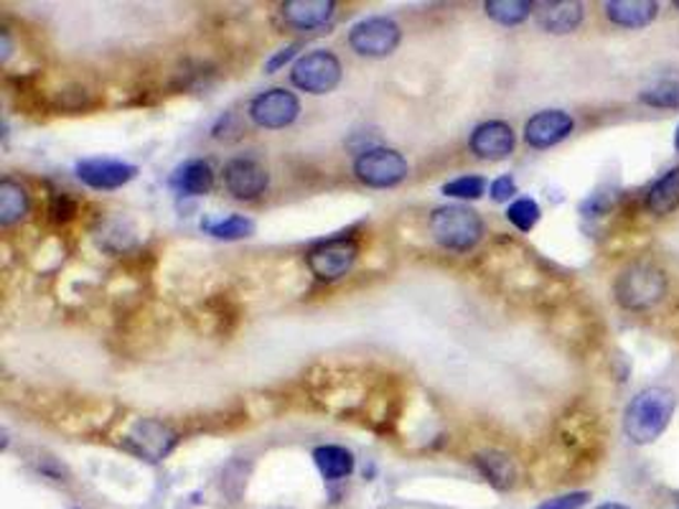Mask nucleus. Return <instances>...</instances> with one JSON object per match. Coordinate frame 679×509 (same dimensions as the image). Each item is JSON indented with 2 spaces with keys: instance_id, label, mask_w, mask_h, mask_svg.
<instances>
[{
  "instance_id": "obj_1",
  "label": "nucleus",
  "mask_w": 679,
  "mask_h": 509,
  "mask_svg": "<svg viewBox=\"0 0 679 509\" xmlns=\"http://www.w3.org/2000/svg\"><path fill=\"white\" fill-rule=\"evenodd\" d=\"M677 407V397L669 387H647L634 397L624 413V430L634 444L647 446L667 430Z\"/></svg>"
},
{
  "instance_id": "obj_2",
  "label": "nucleus",
  "mask_w": 679,
  "mask_h": 509,
  "mask_svg": "<svg viewBox=\"0 0 679 509\" xmlns=\"http://www.w3.org/2000/svg\"><path fill=\"white\" fill-rule=\"evenodd\" d=\"M430 235L440 248L453 250V252H469L477 248L483 222L477 211L463 207V204H448V207H438L430 215Z\"/></svg>"
},
{
  "instance_id": "obj_3",
  "label": "nucleus",
  "mask_w": 679,
  "mask_h": 509,
  "mask_svg": "<svg viewBox=\"0 0 679 509\" xmlns=\"http://www.w3.org/2000/svg\"><path fill=\"white\" fill-rule=\"evenodd\" d=\"M667 291V278L651 262H634L616 280V301L629 311H644L661 301Z\"/></svg>"
},
{
  "instance_id": "obj_4",
  "label": "nucleus",
  "mask_w": 679,
  "mask_h": 509,
  "mask_svg": "<svg viewBox=\"0 0 679 509\" xmlns=\"http://www.w3.org/2000/svg\"><path fill=\"white\" fill-rule=\"evenodd\" d=\"M291 82L309 95H326L342 82V62L326 49H316L293 64Z\"/></svg>"
},
{
  "instance_id": "obj_5",
  "label": "nucleus",
  "mask_w": 679,
  "mask_h": 509,
  "mask_svg": "<svg viewBox=\"0 0 679 509\" xmlns=\"http://www.w3.org/2000/svg\"><path fill=\"white\" fill-rule=\"evenodd\" d=\"M354 176L372 189H389L407 176V160L395 148H367L354 160Z\"/></svg>"
},
{
  "instance_id": "obj_6",
  "label": "nucleus",
  "mask_w": 679,
  "mask_h": 509,
  "mask_svg": "<svg viewBox=\"0 0 679 509\" xmlns=\"http://www.w3.org/2000/svg\"><path fill=\"white\" fill-rule=\"evenodd\" d=\"M400 39H403L400 25H397L393 19H382V15L354 23L349 31L352 51L369 59L389 56L397 46H400Z\"/></svg>"
},
{
  "instance_id": "obj_7",
  "label": "nucleus",
  "mask_w": 679,
  "mask_h": 509,
  "mask_svg": "<svg viewBox=\"0 0 679 509\" xmlns=\"http://www.w3.org/2000/svg\"><path fill=\"white\" fill-rule=\"evenodd\" d=\"M299 113H301L299 97L283 87L260 92V95L250 102L252 123L265 127V131H280V127H288L291 123H295Z\"/></svg>"
},
{
  "instance_id": "obj_8",
  "label": "nucleus",
  "mask_w": 679,
  "mask_h": 509,
  "mask_svg": "<svg viewBox=\"0 0 679 509\" xmlns=\"http://www.w3.org/2000/svg\"><path fill=\"white\" fill-rule=\"evenodd\" d=\"M176 440L178 436L171 426H166V423H160V420L146 418V420L135 423L133 430L127 433L125 446L130 448L135 456L156 464V461H164V458L174 451Z\"/></svg>"
},
{
  "instance_id": "obj_9",
  "label": "nucleus",
  "mask_w": 679,
  "mask_h": 509,
  "mask_svg": "<svg viewBox=\"0 0 679 509\" xmlns=\"http://www.w3.org/2000/svg\"><path fill=\"white\" fill-rule=\"evenodd\" d=\"M356 254H359V248H356L354 240H328L311 248V252L305 254V262H309V270L318 280H338L349 273Z\"/></svg>"
},
{
  "instance_id": "obj_10",
  "label": "nucleus",
  "mask_w": 679,
  "mask_h": 509,
  "mask_svg": "<svg viewBox=\"0 0 679 509\" xmlns=\"http://www.w3.org/2000/svg\"><path fill=\"white\" fill-rule=\"evenodd\" d=\"M268 184H270V176L260 160L240 156V158H232L224 166V186L234 199H240V201L258 199L260 194H265Z\"/></svg>"
},
{
  "instance_id": "obj_11",
  "label": "nucleus",
  "mask_w": 679,
  "mask_h": 509,
  "mask_svg": "<svg viewBox=\"0 0 679 509\" xmlns=\"http://www.w3.org/2000/svg\"><path fill=\"white\" fill-rule=\"evenodd\" d=\"M135 176H138V168L133 164H123V160L113 158H87L76 164V178L97 191L121 189L127 181H133Z\"/></svg>"
},
{
  "instance_id": "obj_12",
  "label": "nucleus",
  "mask_w": 679,
  "mask_h": 509,
  "mask_svg": "<svg viewBox=\"0 0 679 509\" xmlns=\"http://www.w3.org/2000/svg\"><path fill=\"white\" fill-rule=\"evenodd\" d=\"M573 117L563 110H542L524 125V141L532 148H553L573 133Z\"/></svg>"
},
{
  "instance_id": "obj_13",
  "label": "nucleus",
  "mask_w": 679,
  "mask_h": 509,
  "mask_svg": "<svg viewBox=\"0 0 679 509\" xmlns=\"http://www.w3.org/2000/svg\"><path fill=\"white\" fill-rule=\"evenodd\" d=\"M514 131L502 121L481 123L471 133V150L483 160H502L514 153Z\"/></svg>"
},
{
  "instance_id": "obj_14",
  "label": "nucleus",
  "mask_w": 679,
  "mask_h": 509,
  "mask_svg": "<svg viewBox=\"0 0 679 509\" xmlns=\"http://www.w3.org/2000/svg\"><path fill=\"white\" fill-rule=\"evenodd\" d=\"M283 13V21L291 25V29L299 31H313L326 25L336 13L334 0H288L280 8Z\"/></svg>"
},
{
  "instance_id": "obj_15",
  "label": "nucleus",
  "mask_w": 679,
  "mask_h": 509,
  "mask_svg": "<svg viewBox=\"0 0 679 509\" xmlns=\"http://www.w3.org/2000/svg\"><path fill=\"white\" fill-rule=\"evenodd\" d=\"M585 6L575 0H553V3L534 6V19L547 33H571L583 23Z\"/></svg>"
},
{
  "instance_id": "obj_16",
  "label": "nucleus",
  "mask_w": 679,
  "mask_h": 509,
  "mask_svg": "<svg viewBox=\"0 0 679 509\" xmlns=\"http://www.w3.org/2000/svg\"><path fill=\"white\" fill-rule=\"evenodd\" d=\"M606 15L610 23L624 29H644L659 15V3L651 0H610L606 3Z\"/></svg>"
},
{
  "instance_id": "obj_17",
  "label": "nucleus",
  "mask_w": 679,
  "mask_h": 509,
  "mask_svg": "<svg viewBox=\"0 0 679 509\" xmlns=\"http://www.w3.org/2000/svg\"><path fill=\"white\" fill-rule=\"evenodd\" d=\"M171 184L178 194H186V197H203L215 186V172H211L207 160L194 158L176 168Z\"/></svg>"
},
{
  "instance_id": "obj_18",
  "label": "nucleus",
  "mask_w": 679,
  "mask_h": 509,
  "mask_svg": "<svg viewBox=\"0 0 679 509\" xmlns=\"http://www.w3.org/2000/svg\"><path fill=\"white\" fill-rule=\"evenodd\" d=\"M679 207V166L669 172L651 186L647 194V209L657 217H667Z\"/></svg>"
},
{
  "instance_id": "obj_19",
  "label": "nucleus",
  "mask_w": 679,
  "mask_h": 509,
  "mask_svg": "<svg viewBox=\"0 0 679 509\" xmlns=\"http://www.w3.org/2000/svg\"><path fill=\"white\" fill-rule=\"evenodd\" d=\"M313 461L326 481H342L354 471V456L342 446H318L313 451Z\"/></svg>"
},
{
  "instance_id": "obj_20",
  "label": "nucleus",
  "mask_w": 679,
  "mask_h": 509,
  "mask_svg": "<svg viewBox=\"0 0 679 509\" xmlns=\"http://www.w3.org/2000/svg\"><path fill=\"white\" fill-rule=\"evenodd\" d=\"M473 464L479 466V471L487 477L497 489H509L516 479L514 461L502 451H483L473 456Z\"/></svg>"
},
{
  "instance_id": "obj_21",
  "label": "nucleus",
  "mask_w": 679,
  "mask_h": 509,
  "mask_svg": "<svg viewBox=\"0 0 679 509\" xmlns=\"http://www.w3.org/2000/svg\"><path fill=\"white\" fill-rule=\"evenodd\" d=\"M25 211H29V194H25L19 181L3 178V181H0V225L11 227L21 222Z\"/></svg>"
},
{
  "instance_id": "obj_22",
  "label": "nucleus",
  "mask_w": 679,
  "mask_h": 509,
  "mask_svg": "<svg viewBox=\"0 0 679 509\" xmlns=\"http://www.w3.org/2000/svg\"><path fill=\"white\" fill-rule=\"evenodd\" d=\"M483 8H487L489 19L502 25H520L534 11V6L527 3V0H489V3H483Z\"/></svg>"
},
{
  "instance_id": "obj_23",
  "label": "nucleus",
  "mask_w": 679,
  "mask_h": 509,
  "mask_svg": "<svg viewBox=\"0 0 679 509\" xmlns=\"http://www.w3.org/2000/svg\"><path fill=\"white\" fill-rule=\"evenodd\" d=\"M209 235H215L217 240H242V237H250L254 232V222L242 215H232L227 219H219V222L203 225Z\"/></svg>"
},
{
  "instance_id": "obj_24",
  "label": "nucleus",
  "mask_w": 679,
  "mask_h": 509,
  "mask_svg": "<svg viewBox=\"0 0 679 509\" xmlns=\"http://www.w3.org/2000/svg\"><path fill=\"white\" fill-rule=\"evenodd\" d=\"M639 100L649 107H665V110H679V80H665L655 84V87L644 90Z\"/></svg>"
},
{
  "instance_id": "obj_25",
  "label": "nucleus",
  "mask_w": 679,
  "mask_h": 509,
  "mask_svg": "<svg viewBox=\"0 0 679 509\" xmlns=\"http://www.w3.org/2000/svg\"><path fill=\"white\" fill-rule=\"evenodd\" d=\"M540 204L534 199H516L512 207L506 209V219L520 229V232H530V229L540 222Z\"/></svg>"
},
{
  "instance_id": "obj_26",
  "label": "nucleus",
  "mask_w": 679,
  "mask_h": 509,
  "mask_svg": "<svg viewBox=\"0 0 679 509\" xmlns=\"http://www.w3.org/2000/svg\"><path fill=\"white\" fill-rule=\"evenodd\" d=\"M483 191H487V181H483L481 176H461L443 186L446 197L456 199H479Z\"/></svg>"
},
{
  "instance_id": "obj_27",
  "label": "nucleus",
  "mask_w": 679,
  "mask_h": 509,
  "mask_svg": "<svg viewBox=\"0 0 679 509\" xmlns=\"http://www.w3.org/2000/svg\"><path fill=\"white\" fill-rule=\"evenodd\" d=\"M591 502V491H571V495H560L537 505L534 509H583Z\"/></svg>"
},
{
  "instance_id": "obj_28",
  "label": "nucleus",
  "mask_w": 679,
  "mask_h": 509,
  "mask_svg": "<svg viewBox=\"0 0 679 509\" xmlns=\"http://www.w3.org/2000/svg\"><path fill=\"white\" fill-rule=\"evenodd\" d=\"M76 211V204L66 197V194H56L54 199H51V207H49V215L56 219V222H66V219H72Z\"/></svg>"
},
{
  "instance_id": "obj_29",
  "label": "nucleus",
  "mask_w": 679,
  "mask_h": 509,
  "mask_svg": "<svg viewBox=\"0 0 679 509\" xmlns=\"http://www.w3.org/2000/svg\"><path fill=\"white\" fill-rule=\"evenodd\" d=\"M516 194V184L512 176H499L494 184H491V199L494 201H509Z\"/></svg>"
},
{
  "instance_id": "obj_30",
  "label": "nucleus",
  "mask_w": 679,
  "mask_h": 509,
  "mask_svg": "<svg viewBox=\"0 0 679 509\" xmlns=\"http://www.w3.org/2000/svg\"><path fill=\"white\" fill-rule=\"evenodd\" d=\"M295 51H299V46H295V44H291V46H285V49H280V51H278V54H275V56H273V59H270V62H268V66H265V72H268V74H273V72H278V70H280V66H283L285 62H291V59L295 56Z\"/></svg>"
},
{
  "instance_id": "obj_31",
  "label": "nucleus",
  "mask_w": 679,
  "mask_h": 509,
  "mask_svg": "<svg viewBox=\"0 0 679 509\" xmlns=\"http://www.w3.org/2000/svg\"><path fill=\"white\" fill-rule=\"evenodd\" d=\"M596 509H631V507H626L621 502H606V505H598Z\"/></svg>"
},
{
  "instance_id": "obj_32",
  "label": "nucleus",
  "mask_w": 679,
  "mask_h": 509,
  "mask_svg": "<svg viewBox=\"0 0 679 509\" xmlns=\"http://www.w3.org/2000/svg\"><path fill=\"white\" fill-rule=\"evenodd\" d=\"M675 148L679 150V127H677V133H675Z\"/></svg>"
},
{
  "instance_id": "obj_33",
  "label": "nucleus",
  "mask_w": 679,
  "mask_h": 509,
  "mask_svg": "<svg viewBox=\"0 0 679 509\" xmlns=\"http://www.w3.org/2000/svg\"><path fill=\"white\" fill-rule=\"evenodd\" d=\"M675 6H677V8H679V0H677V3H675Z\"/></svg>"
}]
</instances>
